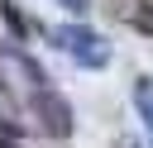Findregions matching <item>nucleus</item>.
<instances>
[{
    "label": "nucleus",
    "mask_w": 153,
    "mask_h": 148,
    "mask_svg": "<svg viewBox=\"0 0 153 148\" xmlns=\"http://www.w3.org/2000/svg\"><path fill=\"white\" fill-rule=\"evenodd\" d=\"M33 119H38V129H43L48 138H72V105H67L62 91L38 86V95H33Z\"/></svg>",
    "instance_id": "obj_2"
},
{
    "label": "nucleus",
    "mask_w": 153,
    "mask_h": 148,
    "mask_svg": "<svg viewBox=\"0 0 153 148\" xmlns=\"http://www.w3.org/2000/svg\"><path fill=\"white\" fill-rule=\"evenodd\" d=\"M134 105H139V119L153 129V76H139L134 81Z\"/></svg>",
    "instance_id": "obj_3"
},
{
    "label": "nucleus",
    "mask_w": 153,
    "mask_h": 148,
    "mask_svg": "<svg viewBox=\"0 0 153 148\" xmlns=\"http://www.w3.org/2000/svg\"><path fill=\"white\" fill-rule=\"evenodd\" d=\"M0 19H5L10 29H14V38H19V43L29 38V19L19 14V5H14V0H0Z\"/></svg>",
    "instance_id": "obj_4"
},
{
    "label": "nucleus",
    "mask_w": 153,
    "mask_h": 148,
    "mask_svg": "<svg viewBox=\"0 0 153 148\" xmlns=\"http://www.w3.org/2000/svg\"><path fill=\"white\" fill-rule=\"evenodd\" d=\"M0 148H14V143H5V138H0Z\"/></svg>",
    "instance_id": "obj_7"
},
{
    "label": "nucleus",
    "mask_w": 153,
    "mask_h": 148,
    "mask_svg": "<svg viewBox=\"0 0 153 148\" xmlns=\"http://www.w3.org/2000/svg\"><path fill=\"white\" fill-rule=\"evenodd\" d=\"M53 5H62L67 14H86V5H91V0H53Z\"/></svg>",
    "instance_id": "obj_5"
},
{
    "label": "nucleus",
    "mask_w": 153,
    "mask_h": 148,
    "mask_svg": "<svg viewBox=\"0 0 153 148\" xmlns=\"http://www.w3.org/2000/svg\"><path fill=\"white\" fill-rule=\"evenodd\" d=\"M48 38H53L72 62H81V67H91V72L110 67V43H105L96 29H86V24H53Z\"/></svg>",
    "instance_id": "obj_1"
},
{
    "label": "nucleus",
    "mask_w": 153,
    "mask_h": 148,
    "mask_svg": "<svg viewBox=\"0 0 153 148\" xmlns=\"http://www.w3.org/2000/svg\"><path fill=\"white\" fill-rule=\"evenodd\" d=\"M120 148H134V143H129V138H124V143H120Z\"/></svg>",
    "instance_id": "obj_6"
}]
</instances>
